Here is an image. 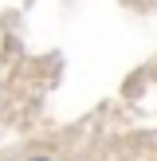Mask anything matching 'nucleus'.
I'll list each match as a JSON object with an SVG mask.
<instances>
[{
    "instance_id": "nucleus-1",
    "label": "nucleus",
    "mask_w": 157,
    "mask_h": 161,
    "mask_svg": "<svg viewBox=\"0 0 157 161\" xmlns=\"http://www.w3.org/2000/svg\"><path fill=\"white\" fill-rule=\"evenodd\" d=\"M31 161H47V157H31Z\"/></svg>"
}]
</instances>
